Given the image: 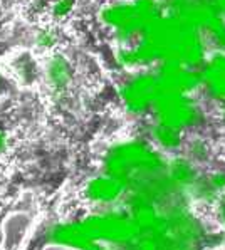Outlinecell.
Segmentation results:
<instances>
[{
    "label": "cell",
    "instance_id": "2",
    "mask_svg": "<svg viewBox=\"0 0 225 250\" xmlns=\"http://www.w3.org/2000/svg\"><path fill=\"white\" fill-rule=\"evenodd\" d=\"M74 79V69L63 54H52L44 66V81L56 94H63Z\"/></svg>",
    "mask_w": 225,
    "mask_h": 250
},
{
    "label": "cell",
    "instance_id": "1",
    "mask_svg": "<svg viewBox=\"0 0 225 250\" xmlns=\"http://www.w3.org/2000/svg\"><path fill=\"white\" fill-rule=\"evenodd\" d=\"M125 193V187L111 176H94L83 187V198L91 205H111Z\"/></svg>",
    "mask_w": 225,
    "mask_h": 250
},
{
    "label": "cell",
    "instance_id": "7",
    "mask_svg": "<svg viewBox=\"0 0 225 250\" xmlns=\"http://www.w3.org/2000/svg\"><path fill=\"white\" fill-rule=\"evenodd\" d=\"M208 7H210L212 12L215 15H219V17H222L225 14V0H210Z\"/></svg>",
    "mask_w": 225,
    "mask_h": 250
},
{
    "label": "cell",
    "instance_id": "6",
    "mask_svg": "<svg viewBox=\"0 0 225 250\" xmlns=\"http://www.w3.org/2000/svg\"><path fill=\"white\" fill-rule=\"evenodd\" d=\"M10 149V134L0 128V156H3Z\"/></svg>",
    "mask_w": 225,
    "mask_h": 250
},
{
    "label": "cell",
    "instance_id": "5",
    "mask_svg": "<svg viewBox=\"0 0 225 250\" xmlns=\"http://www.w3.org/2000/svg\"><path fill=\"white\" fill-rule=\"evenodd\" d=\"M72 7H74V0H56L50 7V12H52L54 17L63 19L71 14Z\"/></svg>",
    "mask_w": 225,
    "mask_h": 250
},
{
    "label": "cell",
    "instance_id": "4",
    "mask_svg": "<svg viewBox=\"0 0 225 250\" xmlns=\"http://www.w3.org/2000/svg\"><path fill=\"white\" fill-rule=\"evenodd\" d=\"M34 41H36L37 49H42V51H50V49L57 44V32L52 29V27H44V29H41L36 34Z\"/></svg>",
    "mask_w": 225,
    "mask_h": 250
},
{
    "label": "cell",
    "instance_id": "3",
    "mask_svg": "<svg viewBox=\"0 0 225 250\" xmlns=\"http://www.w3.org/2000/svg\"><path fill=\"white\" fill-rule=\"evenodd\" d=\"M208 87L212 96L219 99H225V56L213 57L205 66L203 74L199 76Z\"/></svg>",
    "mask_w": 225,
    "mask_h": 250
}]
</instances>
